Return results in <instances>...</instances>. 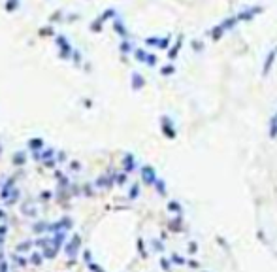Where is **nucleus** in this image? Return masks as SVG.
<instances>
[{
  "mask_svg": "<svg viewBox=\"0 0 277 272\" xmlns=\"http://www.w3.org/2000/svg\"><path fill=\"white\" fill-rule=\"evenodd\" d=\"M141 178H143V181H145L147 185H151V183H155V181H156L155 170H153L151 166H143V168H141Z\"/></svg>",
  "mask_w": 277,
  "mask_h": 272,
  "instance_id": "2",
  "label": "nucleus"
},
{
  "mask_svg": "<svg viewBox=\"0 0 277 272\" xmlns=\"http://www.w3.org/2000/svg\"><path fill=\"white\" fill-rule=\"evenodd\" d=\"M270 138H277V111L270 119Z\"/></svg>",
  "mask_w": 277,
  "mask_h": 272,
  "instance_id": "4",
  "label": "nucleus"
},
{
  "mask_svg": "<svg viewBox=\"0 0 277 272\" xmlns=\"http://www.w3.org/2000/svg\"><path fill=\"white\" fill-rule=\"evenodd\" d=\"M124 166H126V170H132V168H134V157H132V155H126Z\"/></svg>",
  "mask_w": 277,
  "mask_h": 272,
  "instance_id": "5",
  "label": "nucleus"
},
{
  "mask_svg": "<svg viewBox=\"0 0 277 272\" xmlns=\"http://www.w3.org/2000/svg\"><path fill=\"white\" fill-rule=\"evenodd\" d=\"M136 195H138V185H134V187H132V193H130V197H132V198H134V197H136Z\"/></svg>",
  "mask_w": 277,
  "mask_h": 272,
  "instance_id": "16",
  "label": "nucleus"
},
{
  "mask_svg": "<svg viewBox=\"0 0 277 272\" xmlns=\"http://www.w3.org/2000/svg\"><path fill=\"white\" fill-rule=\"evenodd\" d=\"M172 229L181 230V217H177V221H173V223H172Z\"/></svg>",
  "mask_w": 277,
  "mask_h": 272,
  "instance_id": "10",
  "label": "nucleus"
},
{
  "mask_svg": "<svg viewBox=\"0 0 277 272\" xmlns=\"http://www.w3.org/2000/svg\"><path fill=\"white\" fill-rule=\"evenodd\" d=\"M275 55H277V47L270 51V55H268V59H266V62H264V70H262V74H264V76H266L270 70H272V64H273V61H275Z\"/></svg>",
  "mask_w": 277,
  "mask_h": 272,
  "instance_id": "3",
  "label": "nucleus"
},
{
  "mask_svg": "<svg viewBox=\"0 0 277 272\" xmlns=\"http://www.w3.org/2000/svg\"><path fill=\"white\" fill-rule=\"evenodd\" d=\"M15 163H23V153H19V155H15Z\"/></svg>",
  "mask_w": 277,
  "mask_h": 272,
  "instance_id": "17",
  "label": "nucleus"
},
{
  "mask_svg": "<svg viewBox=\"0 0 277 272\" xmlns=\"http://www.w3.org/2000/svg\"><path fill=\"white\" fill-rule=\"evenodd\" d=\"M160 123H162V132H164L166 138H170V140H172V138H176V134H177V132H176V129H173V123H172L170 117H166V115H164V117L160 119Z\"/></svg>",
  "mask_w": 277,
  "mask_h": 272,
  "instance_id": "1",
  "label": "nucleus"
},
{
  "mask_svg": "<svg viewBox=\"0 0 277 272\" xmlns=\"http://www.w3.org/2000/svg\"><path fill=\"white\" fill-rule=\"evenodd\" d=\"M172 72H173V66H166L164 70H162V74H166V76H168V74H172Z\"/></svg>",
  "mask_w": 277,
  "mask_h": 272,
  "instance_id": "13",
  "label": "nucleus"
},
{
  "mask_svg": "<svg viewBox=\"0 0 277 272\" xmlns=\"http://www.w3.org/2000/svg\"><path fill=\"white\" fill-rule=\"evenodd\" d=\"M172 261H173V263H179V265H183V263H185V259H183L181 255H176V253H173V255H172Z\"/></svg>",
  "mask_w": 277,
  "mask_h": 272,
  "instance_id": "9",
  "label": "nucleus"
},
{
  "mask_svg": "<svg viewBox=\"0 0 277 272\" xmlns=\"http://www.w3.org/2000/svg\"><path fill=\"white\" fill-rule=\"evenodd\" d=\"M156 187H158V189H156V191H158L160 195H166V189H164V181H156Z\"/></svg>",
  "mask_w": 277,
  "mask_h": 272,
  "instance_id": "8",
  "label": "nucleus"
},
{
  "mask_svg": "<svg viewBox=\"0 0 277 272\" xmlns=\"http://www.w3.org/2000/svg\"><path fill=\"white\" fill-rule=\"evenodd\" d=\"M141 85H143V80L140 78V76H134V89H140Z\"/></svg>",
  "mask_w": 277,
  "mask_h": 272,
  "instance_id": "6",
  "label": "nucleus"
},
{
  "mask_svg": "<svg viewBox=\"0 0 277 272\" xmlns=\"http://www.w3.org/2000/svg\"><path fill=\"white\" fill-rule=\"evenodd\" d=\"M40 144H41L40 140H34V142L30 140V147H40Z\"/></svg>",
  "mask_w": 277,
  "mask_h": 272,
  "instance_id": "15",
  "label": "nucleus"
},
{
  "mask_svg": "<svg viewBox=\"0 0 277 272\" xmlns=\"http://www.w3.org/2000/svg\"><path fill=\"white\" fill-rule=\"evenodd\" d=\"M168 208H170L172 212H181V206H179V202H173V200L170 202V206H168Z\"/></svg>",
  "mask_w": 277,
  "mask_h": 272,
  "instance_id": "7",
  "label": "nucleus"
},
{
  "mask_svg": "<svg viewBox=\"0 0 277 272\" xmlns=\"http://www.w3.org/2000/svg\"><path fill=\"white\" fill-rule=\"evenodd\" d=\"M189 251H190V253H196V251H198L196 242H190V244H189Z\"/></svg>",
  "mask_w": 277,
  "mask_h": 272,
  "instance_id": "11",
  "label": "nucleus"
},
{
  "mask_svg": "<svg viewBox=\"0 0 277 272\" xmlns=\"http://www.w3.org/2000/svg\"><path fill=\"white\" fill-rule=\"evenodd\" d=\"M189 267H190V268H198L200 265H198V261H189Z\"/></svg>",
  "mask_w": 277,
  "mask_h": 272,
  "instance_id": "14",
  "label": "nucleus"
},
{
  "mask_svg": "<svg viewBox=\"0 0 277 272\" xmlns=\"http://www.w3.org/2000/svg\"><path fill=\"white\" fill-rule=\"evenodd\" d=\"M160 263H162V268H164L166 272H170V270H172V268H170V263H168V261H166V259H162V261H160Z\"/></svg>",
  "mask_w": 277,
  "mask_h": 272,
  "instance_id": "12",
  "label": "nucleus"
}]
</instances>
